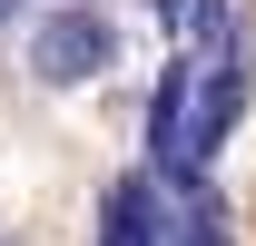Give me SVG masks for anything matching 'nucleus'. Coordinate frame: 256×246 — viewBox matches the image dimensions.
<instances>
[{
  "mask_svg": "<svg viewBox=\"0 0 256 246\" xmlns=\"http://www.w3.org/2000/svg\"><path fill=\"white\" fill-rule=\"evenodd\" d=\"M108 60H118V20H108L98 0L40 10V30H30V79L40 89H79V79H98Z\"/></svg>",
  "mask_w": 256,
  "mask_h": 246,
  "instance_id": "1",
  "label": "nucleus"
},
{
  "mask_svg": "<svg viewBox=\"0 0 256 246\" xmlns=\"http://www.w3.org/2000/svg\"><path fill=\"white\" fill-rule=\"evenodd\" d=\"M98 246H168V197H158L148 168L108 178V197H98Z\"/></svg>",
  "mask_w": 256,
  "mask_h": 246,
  "instance_id": "2",
  "label": "nucleus"
},
{
  "mask_svg": "<svg viewBox=\"0 0 256 246\" xmlns=\"http://www.w3.org/2000/svg\"><path fill=\"white\" fill-rule=\"evenodd\" d=\"M168 246H226V197H217V187H197V197H188V216L168 226Z\"/></svg>",
  "mask_w": 256,
  "mask_h": 246,
  "instance_id": "3",
  "label": "nucleus"
},
{
  "mask_svg": "<svg viewBox=\"0 0 256 246\" xmlns=\"http://www.w3.org/2000/svg\"><path fill=\"white\" fill-rule=\"evenodd\" d=\"M10 20H30V0H0V30H10Z\"/></svg>",
  "mask_w": 256,
  "mask_h": 246,
  "instance_id": "4",
  "label": "nucleus"
},
{
  "mask_svg": "<svg viewBox=\"0 0 256 246\" xmlns=\"http://www.w3.org/2000/svg\"><path fill=\"white\" fill-rule=\"evenodd\" d=\"M148 10H158V20H178V10H188V0H148Z\"/></svg>",
  "mask_w": 256,
  "mask_h": 246,
  "instance_id": "5",
  "label": "nucleus"
}]
</instances>
